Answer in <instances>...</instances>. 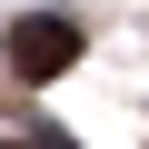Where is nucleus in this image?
Wrapping results in <instances>:
<instances>
[{
	"mask_svg": "<svg viewBox=\"0 0 149 149\" xmlns=\"http://www.w3.org/2000/svg\"><path fill=\"white\" fill-rule=\"evenodd\" d=\"M70 60H80V30H70L60 10H30V20H10V70H20V80H60Z\"/></svg>",
	"mask_w": 149,
	"mask_h": 149,
	"instance_id": "f257e3e1",
	"label": "nucleus"
},
{
	"mask_svg": "<svg viewBox=\"0 0 149 149\" xmlns=\"http://www.w3.org/2000/svg\"><path fill=\"white\" fill-rule=\"evenodd\" d=\"M0 149H10V139H0Z\"/></svg>",
	"mask_w": 149,
	"mask_h": 149,
	"instance_id": "f03ea898",
	"label": "nucleus"
}]
</instances>
